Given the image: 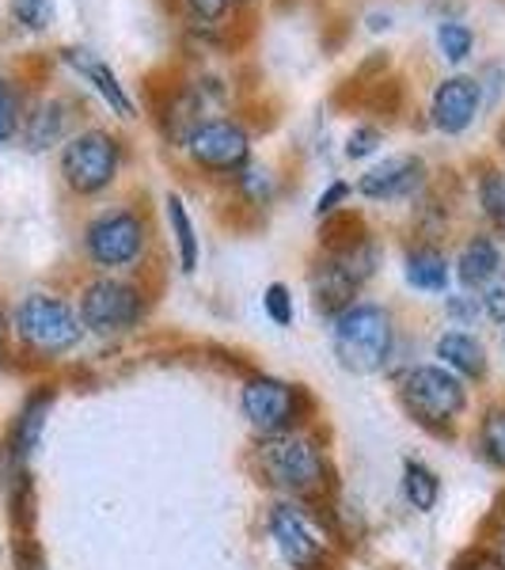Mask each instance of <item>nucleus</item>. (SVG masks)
<instances>
[{
    "instance_id": "nucleus-1",
    "label": "nucleus",
    "mask_w": 505,
    "mask_h": 570,
    "mask_svg": "<svg viewBox=\"0 0 505 570\" xmlns=\"http://www.w3.org/2000/svg\"><path fill=\"white\" fill-rule=\"evenodd\" d=\"M255 468L278 494L297 502H311L327 491V449L311 430H289L255 441Z\"/></svg>"
},
{
    "instance_id": "nucleus-2",
    "label": "nucleus",
    "mask_w": 505,
    "mask_h": 570,
    "mask_svg": "<svg viewBox=\"0 0 505 570\" xmlns=\"http://www.w3.org/2000/svg\"><path fill=\"white\" fill-rule=\"evenodd\" d=\"M330 354L350 376H376L396 357V316L376 301H354L330 320Z\"/></svg>"
},
{
    "instance_id": "nucleus-3",
    "label": "nucleus",
    "mask_w": 505,
    "mask_h": 570,
    "mask_svg": "<svg viewBox=\"0 0 505 570\" xmlns=\"http://www.w3.org/2000/svg\"><path fill=\"white\" fill-rule=\"evenodd\" d=\"M376 266H380V247L373 236H350L343 244H330L324 259L308 271L311 305L319 316L335 320L343 308H350L365 282L376 274Z\"/></svg>"
},
{
    "instance_id": "nucleus-4",
    "label": "nucleus",
    "mask_w": 505,
    "mask_h": 570,
    "mask_svg": "<svg viewBox=\"0 0 505 570\" xmlns=\"http://www.w3.org/2000/svg\"><path fill=\"white\" fill-rule=\"evenodd\" d=\"M88 331L80 324L77 305H69L58 293L34 289L27 297L16 301L12 308V338L23 346L27 354L53 362V357H66L80 346Z\"/></svg>"
},
{
    "instance_id": "nucleus-5",
    "label": "nucleus",
    "mask_w": 505,
    "mask_h": 570,
    "mask_svg": "<svg viewBox=\"0 0 505 570\" xmlns=\"http://www.w3.org/2000/svg\"><path fill=\"white\" fill-rule=\"evenodd\" d=\"M399 400L422 430L448 434V430L464 419L467 403H472V392H467V381L448 373L445 365L422 362V365H410V370L399 376Z\"/></svg>"
},
{
    "instance_id": "nucleus-6",
    "label": "nucleus",
    "mask_w": 505,
    "mask_h": 570,
    "mask_svg": "<svg viewBox=\"0 0 505 570\" xmlns=\"http://www.w3.org/2000/svg\"><path fill=\"white\" fill-rule=\"evenodd\" d=\"M58 168L66 187L77 198H96L115 187L118 171H122V141L103 126H88L77 130L61 145Z\"/></svg>"
},
{
    "instance_id": "nucleus-7",
    "label": "nucleus",
    "mask_w": 505,
    "mask_h": 570,
    "mask_svg": "<svg viewBox=\"0 0 505 570\" xmlns=\"http://www.w3.org/2000/svg\"><path fill=\"white\" fill-rule=\"evenodd\" d=\"M149 247V220L130 206L99 209L85 225V255L99 274L133 271Z\"/></svg>"
},
{
    "instance_id": "nucleus-8",
    "label": "nucleus",
    "mask_w": 505,
    "mask_h": 570,
    "mask_svg": "<svg viewBox=\"0 0 505 570\" xmlns=\"http://www.w3.org/2000/svg\"><path fill=\"white\" fill-rule=\"evenodd\" d=\"M266 537L289 570H324L330 559V532L324 518L297 499H281L266 510Z\"/></svg>"
},
{
    "instance_id": "nucleus-9",
    "label": "nucleus",
    "mask_w": 505,
    "mask_h": 570,
    "mask_svg": "<svg viewBox=\"0 0 505 570\" xmlns=\"http://www.w3.org/2000/svg\"><path fill=\"white\" fill-rule=\"evenodd\" d=\"M240 411L247 426L255 430V438H274V434H289V430H305V422L311 415V400L300 384L259 373L244 381Z\"/></svg>"
},
{
    "instance_id": "nucleus-10",
    "label": "nucleus",
    "mask_w": 505,
    "mask_h": 570,
    "mask_svg": "<svg viewBox=\"0 0 505 570\" xmlns=\"http://www.w3.org/2000/svg\"><path fill=\"white\" fill-rule=\"evenodd\" d=\"M77 316L88 335L99 338H122L141 324L145 316V289L118 274H99L85 282L77 301Z\"/></svg>"
},
{
    "instance_id": "nucleus-11",
    "label": "nucleus",
    "mask_w": 505,
    "mask_h": 570,
    "mask_svg": "<svg viewBox=\"0 0 505 570\" xmlns=\"http://www.w3.org/2000/svg\"><path fill=\"white\" fill-rule=\"evenodd\" d=\"M182 149L195 168L214 171V176H236L251 164V134L240 118H209L187 134Z\"/></svg>"
},
{
    "instance_id": "nucleus-12",
    "label": "nucleus",
    "mask_w": 505,
    "mask_h": 570,
    "mask_svg": "<svg viewBox=\"0 0 505 570\" xmlns=\"http://www.w3.org/2000/svg\"><path fill=\"white\" fill-rule=\"evenodd\" d=\"M426 176H429L426 160H422L418 153L384 156L380 164H373V168L357 179V195L365 202H384V206H392V202H407V198L422 195Z\"/></svg>"
},
{
    "instance_id": "nucleus-13",
    "label": "nucleus",
    "mask_w": 505,
    "mask_h": 570,
    "mask_svg": "<svg viewBox=\"0 0 505 570\" xmlns=\"http://www.w3.org/2000/svg\"><path fill=\"white\" fill-rule=\"evenodd\" d=\"M479 110H483V80L467 77V72L445 77L434 88V96H429V122L445 137H461L472 130Z\"/></svg>"
},
{
    "instance_id": "nucleus-14",
    "label": "nucleus",
    "mask_w": 505,
    "mask_h": 570,
    "mask_svg": "<svg viewBox=\"0 0 505 570\" xmlns=\"http://www.w3.org/2000/svg\"><path fill=\"white\" fill-rule=\"evenodd\" d=\"M53 384H39V389L27 392V400L20 403L12 419V430L4 438V461H8V475L12 472H27L31 456L39 453L42 445V434H46V422H50V411H53Z\"/></svg>"
},
{
    "instance_id": "nucleus-15",
    "label": "nucleus",
    "mask_w": 505,
    "mask_h": 570,
    "mask_svg": "<svg viewBox=\"0 0 505 570\" xmlns=\"http://www.w3.org/2000/svg\"><path fill=\"white\" fill-rule=\"evenodd\" d=\"M72 137V99L42 96L23 110L20 141L27 153H50Z\"/></svg>"
},
{
    "instance_id": "nucleus-16",
    "label": "nucleus",
    "mask_w": 505,
    "mask_h": 570,
    "mask_svg": "<svg viewBox=\"0 0 505 570\" xmlns=\"http://www.w3.org/2000/svg\"><path fill=\"white\" fill-rule=\"evenodd\" d=\"M58 58L66 61V66L77 72L80 80H85V85L96 88V96L103 99V104L115 110L118 118H133L137 115V107H133L130 91H126V85H122V77H118V72L110 69L96 50H88V46H61Z\"/></svg>"
},
{
    "instance_id": "nucleus-17",
    "label": "nucleus",
    "mask_w": 505,
    "mask_h": 570,
    "mask_svg": "<svg viewBox=\"0 0 505 570\" xmlns=\"http://www.w3.org/2000/svg\"><path fill=\"white\" fill-rule=\"evenodd\" d=\"M502 266H505V259H502V244L494 240L491 233H472V236H467V240L461 244L456 259H453V278L461 282V289L479 293L483 285L502 271Z\"/></svg>"
},
{
    "instance_id": "nucleus-18",
    "label": "nucleus",
    "mask_w": 505,
    "mask_h": 570,
    "mask_svg": "<svg viewBox=\"0 0 505 570\" xmlns=\"http://www.w3.org/2000/svg\"><path fill=\"white\" fill-rule=\"evenodd\" d=\"M434 357L461 381H483L491 370V357H486V346L475 331H440L434 338Z\"/></svg>"
},
{
    "instance_id": "nucleus-19",
    "label": "nucleus",
    "mask_w": 505,
    "mask_h": 570,
    "mask_svg": "<svg viewBox=\"0 0 505 570\" xmlns=\"http://www.w3.org/2000/svg\"><path fill=\"white\" fill-rule=\"evenodd\" d=\"M403 282L415 293H429V297H445L453 285V259L434 244H415L403 255Z\"/></svg>"
},
{
    "instance_id": "nucleus-20",
    "label": "nucleus",
    "mask_w": 505,
    "mask_h": 570,
    "mask_svg": "<svg viewBox=\"0 0 505 570\" xmlns=\"http://www.w3.org/2000/svg\"><path fill=\"white\" fill-rule=\"evenodd\" d=\"M164 217H168V233H171V244H176L179 271L195 274L201 263V236L195 228V217H190V206L182 202V195H176V190L164 195Z\"/></svg>"
},
{
    "instance_id": "nucleus-21",
    "label": "nucleus",
    "mask_w": 505,
    "mask_h": 570,
    "mask_svg": "<svg viewBox=\"0 0 505 570\" xmlns=\"http://www.w3.org/2000/svg\"><path fill=\"white\" fill-rule=\"evenodd\" d=\"M403 499H407L410 510L434 513L440 502V475L429 464L407 461L403 464Z\"/></svg>"
},
{
    "instance_id": "nucleus-22",
    "label": "nucleus",
    "mask_w": 505,
    "mask_h": 570,
    "mask_svg": "<svg viewBox=\"0 0 505 570\" xmlns=\"http://www.w3.org/2000/svg\"><path fill=\"white\" fill-rule=\"evenodd\" d=\"M475 441H479L483 461L505 472V403L486 407V415L479 419V430H475Z\"/></svg>"
},
{
    "instance_id": "nucleus-23",
    "label": "nucleus",
    "mask_w": 505,
    "mask_h": 570,
    "mask_svg": "<svg viewBox=\"0 0 505 570\" xmlns=\"http://www.w3.org/2000/svg\"><path fill=\"white\" fill-rule=\"evenodd\" d=\"M475 198H479L483 217L491 220L498 233H505V171L483 168L479 179H475Z\"/></svg>"
},
{
    "instance_id": "nucleus-24",
    "label": "nucleus",
    "mask_w": 505,
    "mask_h": 570,
    "mask_svg": "<svg viewBox=\"0 0 505 570\" xmlns=\"http://www.w3.org/2000/svg\"><path fill=\"white\" fill-rule=\"evenodd\" d=\"M434 42H437V53L448 61V66H464L475 50V31L464 20H440L434 31Z\"/></svg>"
},
{
    "instance_id": "nucleus-25",
    "label": "nucleus",
    "mask_w": 505,
    "mask_h": 570,
    "mask_svg": "<svg viewBox=\"0 0 505 570\" xmlns=\"http://www.w3.org/2000/svg\"><path fill=\"white\" fill-rule=\"evenodd\" d=\"M236 187H240V195L251 202V206H270L274 195H278V179H274V171L266 168V164H255V160L236 171Z\"/></svg>"
},
{
    "instance_id": "nucleus-26",
    "label": "nucleus",
    "mask_w": 505,
    "mask_h": 570,
    "mask_svg": "<svg viewBox=\"0 0 505 570\" xmlns=\"http://www.w3.org/2000/svg\"><path fill=\"white\" fill-rule=\"evenodd\" d=\"M23 96L16 88V80L8 72H0V145H8L12 137H20L23 122Z\"/></svg>"
},
{
    "instance_id": "nucleus-27",
    "label": "nucleus",
    "mask_w": 505,
    "mask_h": 570,
    "mask_svg": "<svg viewBox=\"0 0 505 570\" xmlns=\"http://www.w3.org/2000/svg\"><path fill=\"white\" fill-rule=\"evenodd\" d=\"M8 12L12 20L31 35H42L50 31L53 23V0H8Z\"/></svg>"
},
{
    "instance_id": "nucleus-28",
    "label": "nucleus",
    "mask_w": 505,
    "mask_h": 570,
    "mask_svg": "<svg viewBox=\"0 0 505 570\" xmlns=\"http://www.w3.org/2000/svg\"><path fill=\"white\" fill-rule=\"evenodd\" d=\"M445 320L453 324L456 331H467V327H475L483 320V301H479V293H445Z\"/></svg>"
},
{
    "instance_id": "nucleus-29",
    "label": "nucleus",
    "mask_w": 505,
    "mask_h": 570,
    "mask_svg": "<svg viewBox=\"0 0 505 570\" xmlns=\"http://www.w3.org/2000/svg\"><path fill=\"white\" fill-rule=\"evenodd\" d=\"M263 312L270 316L274 327H293L297 320V305H293V289L286 282H270L263 289Z\"/></svg>"
},
{
    "instance_id": "nucleus-30",
    "label": "nucleus",
    "mask_w": 505,
    "mask_h": 570,
    "mask_svg": "<svg viewBox=\"0 0 505 570\" xmlns=\"http://www.w3.org/2000/svg\"><path fill=\"white\" fill-rule=\"evenodd\" d=\"M384 145V130L373 122H357L350 134H346V160H369V156Z\"/></svg>"
},
{
    "instance_id": "nucleus-31",
    "label": "nucleus",
    "mask_w": 505,
    "mask_h": 570,
    "mask_svg": "<svg viewBox=\"0 0 505 570\" xmlns=\"http://www.w3.org/2000/svg\"><path fill=\"white\" fill-rule=\"evenodd\" d=\"M354 195V187L346 179H330L324 190H319V198H316V217L319 220H330V217H338L343 214V206H346V198Z\"/></svg>"
},
{
    "instance_id": "nucleus-32",
    "label": "nucleus",
    "mask_w": 505,
    "mask_h": 570,
    "mask_svg": "<svg viewBox=\"0 0 505 570\" xmlns=\"http://www.w3.org/2000/svg\"><path fill=\"white\" fill-rule=\"evenodd\" d=\"M479 301H483V316L505 327V266L479 289Z\"/></svg>"
},
{
    "instance_id": "nucleus-33",
    "label": "nucleus",
    "mask_w": 505,
    "mask_h": 570,
    "mask_svg": "<svg viewBox=\"0 0 505 570\" xmlns=\"http://www.w3.org/2000/svg\"><path fill=\"white\" fill-rule=\"evenodd\" d=\"M16 570H50V567H46L42 548L31 540V532L16 540Z\"/></svg>"
},
{
    "instance_id": "nucleus-34",
    "label": "nucleus",
    "mask_w": 505,
    "mask_h": 570,
    "mask_svg": "<svg viewBox=\"0 0 505 570\" xmlns=\"http://www.w3.org/2000/svg\"><path fill=\"white\" fill-rule=\"evenodd\" d=\"M228 4H232V0H187L190 16L201 20V23H217L220 16L228 12Z\"/></svg>"
},
{
    "instance_id": "nucleus-35",
    "label": "nucleus",
    "mask_w": 505,
    "mask_h": 570,
    "mask_svg": "<svg viewBox=\"0 0 505 570\" xmlns=\"http://www.w3.org/2000/svg\"><path fill=\"white\" fill-rule=\"evenodd\" d=\"M456 570H505V563L494 551H467L461 563H456Z\"/></svg>"
},
{
    "instance_id": "nucleus-36",
    "label": "nucleus",
    "mask_w": 505,
    "mask_h": 570,
    "mask_svg": "<svg viewBox=\"0 0 505 570\" xmlns=\"http://www.w3.org/2000/svg\"><path fill=\"white\" fill-rule=\"evenodd\" d=\"M8 351H12V312L0 305V370L8 365Z\"/></svg>"
},
{
    "instance_id": "nucleus-37",
    "label": "nucleus",
    "mask_w": 505,
    "mask_h": 570,
    "mask_svg": "<svg viewBox=\"0 0 505 570\" xmlns=\"http://www.w3.org/2000/svg\"><path fill=\"white\" fill-rule=\"evenodd\" d=\"M494 556H498L502 563H505V529H502V537H498V548H494Z\"/></svg>"
},
{
    "instance_id": "nucleus-38",
    "label": "nucleus",
    "mask_w": 505,
    "mask_h": 570,
    "mask_svg": "<svg viewBox=\"0 0 505 570\" xmlns=\"http://www.w3.org/2000/svg\"><path fill=\"white\" fill-rule=\"evenodd\" d=\"M232 4H247V0H232Z\"/></svg>"
},
{
    "instance_id": "nucleus-39",
    "label": "nucleus",
    "mask_w": 505,
    "mask_h": 570,
    "mask_svg": "<svg viewBox=\"0 0 505 570\" xmlns=\"http://www.w3.org/2000/svg\"><path fill=\"white\" fill-rule=\"evenodd\" d=\"M502 346H505V327H502Z\"/></svg>"
},
{
    "instance_id": "nucleus-40",
    "label": "nucleus",
    "mask_w": 505,
    "mask_h": 570,
    "mask_svg": "<svg viewBox=\"0 0 505 570\" xmlns=\"http://www.w3.org/2000/svg\"><path fill=\"white\" fill-rule=\"evenodd\" d=\"M502 149H505V130H502Z\"/></svg>"
}]
</instances>
